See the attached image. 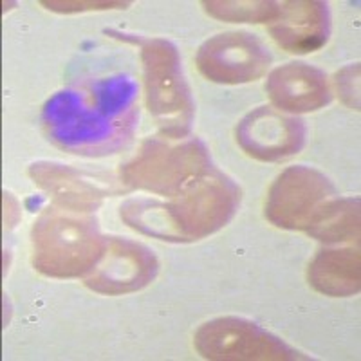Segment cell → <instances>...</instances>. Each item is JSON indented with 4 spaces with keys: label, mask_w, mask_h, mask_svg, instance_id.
<instances>
[{
    "label": "cell",
    "mask_w": 361,
    "mask_h": 361,
    "mask_svg": "<svg viewBox=\"0 0 361 361\" xmlns=\"http://www.w3.org/2000/svg\"><path fill=\"white\" fill-rule=\"evenodd\" d=\"M35 266L47 275H78L103 255L92 221L82 215L47 212L35 226Z\"/></svg>",
    "instance_id": "1"
},
{
    "label": "cell",
    "mask_w": 361,
    "mask_h": 361,
    "mask_svg": "<svg viewBox=\"0 0 361 361\" xmlns=\"http://www.w3.org/2000/svg\"><path fill=\"white\" fill-rule=\"evenodd\" d=\"M357 201L343 199V201H329L314 215L307 226V231L320 240H347L357 237Z\"/></svg>",
    "instance_id": "12"
},
{
    "label": "cell",
    "mask_w": 361,
    "mask_h": 361,
    "mask_svg": "<svg viewBox=\"0 0 361 361\" xmlns=\"http://www.w3.org/2000/svg\"><path fill=\"white\" fill-rule=\"evenodd\" d=\"M267 90L275 105L291 112L316 111L329 103L327 78L305 63H289L269 76Z\"/></svg>",
    "instance_id": "9"
},
{
    "label": "cell",
    "mask_w": 361,
    "mask_h": 361,
    "mask_svg": "<svg viewBox=\"0 0 361 361\" xmlns=\"http://www.w3.org/2000/svg\"><path fill=\"white\" fill-rule=\"evenodd\" d=\"M199 67L214 82L244 83L259 78L269 66L271 56L251 35H219L199 51Z\"/></svg>",
    "instance_id": "4"
},
{
    "label": "cell",
    "mask_w": 361,
    "mask_h": 361,
    "mask_svg": "<svg viewBox=\"0 0 361 361\" xmlns=\"http://www.w3.org/2000/svg\"><path fill=\"white\" fill-rule=\"evenodd\" d=\"M275 22L271 33L291 53H307L327 40L329 13L322 2H288Z\"/></svg>",
    "instance_id": "10"
},
{
    "label": "cell",
    "mask_w": 361,
    "mask_h": 361,
    "mask_svg": "<svg viewBox=\"0 0 361 361\" xmlns=\"http://www.w3.org/2000/svg\"><path fill=\"white\" fill-rule=\"evenodd\" d=\"M204 357L214 360H288L295 357L276 338L253 324L240 320H217L206 324L195 338Z\"/></svg>",
    "instance_id": "3"
},
{
    "label": "cell",
    "mask_w": 361,
    "mask_h": 361,
    "mask_svg": "<svg viewBox=\"0 0 361 361\" xmlns=\"http://www.w3.org/2000/svg\"><path fill=\"white\" fill-rule=\"evenodd\" d=\"M237 188L222 176H206L192 180L188 192L179 195L170 208H166L172 226H177L179 237L183 231L202 237L224 224L237 204Z\"/></svg>",
    "instance_id": "2"
},
{
    "label": "cell",
    "mask_w": 361,
    "mask_h": 361,
    "mask_svg": "<svg viewBox=\"0 0 361 361\" xmlns=\"http://www.w3.org/2000/svg\"><path fill=\"white\" fill-rule=\"evenodd\" d=\"M238 141L247 154L259 159H280L295 154L304 143V125L298 119L260 109L237 128Z\"/></svg>",
    "instance_id": "8"
},
{
    "label": "cell",
    "mask_w": 361,
    "mask_h": 361,
    "mask_svg": "<svg viewBox=\"0 0 361 361\" xmlns=\"http://www.w3.org/2000/svg\"><path fill=\"white\" fill-rule=\"evenodd\" d=\"M145 69H147L148 107L157 118L163 116V125H172L170 119L177 116L183 127H188L190 105L188 90L180 78L177 53L163 40L148 42L145 47Z\"/></svg>",
    "instance_id": "5"
},
{
    "label": "cell",
    "mask_w": 361,
    "mask_h": 361,
    "mask_svg": "<svg viewBox=\"0 0 361 361\" xmlns=\"http://www.w3.org/2000/svg\"><path fill=\"white\" fill-rule=\"evenodd\" d=\"M94 266L87 286L102 293H127L140 289L156 273V259L145 247L127 240H112Z\"/></svg>",
    "instance_id": "7"
},
{
    "label": "cell",
    "mask_w": 361,
    "mask_h": 361,
    "mask_svg": "<svg viewBox=\"0 0 361 361\" xmlns=\"http://www.w3.org/2000/svg\"><path fill=\"white\" fill-rule=\"evenodd\" d=\"M309 280L327 295H353L360 288L357 251H324L312 262Z\"/></svg>",
    "instance_id": "11"
},
{
    "label": "cell",
    "mask_w": 361,
    "mask_h": 361,
    "mask_svg": "<svg viewBox=\"0 0 361 361\" xmlns=\"http://www.w3.org/2000/svg\"><path fill=\"white\" fill-rule=\"evenodd\" d=\"M331 186L318 172L291 169L279 177L271 190L267 215L273 222L286 228H307L309 222L325 204Z\"/></svg>",
    "instance_id": "6"
}]
</instances>
